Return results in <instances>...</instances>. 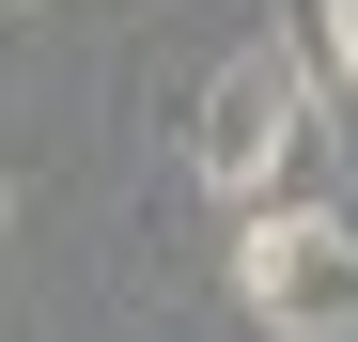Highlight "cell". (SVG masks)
Here are the masks:
<instances>
[{"mask_svg": "<svg viewBox=\"0 0 358 342\" xmlns=\"http://www.w3.org/2000/svg\"><path fill=\"white\" fill-rule=\"evenodd\" d=\"M234 296L280 342H358V234L312 202H250L234 218Z\"/></svg>", "mask_w": 358, "mask_h": 342, "instance_id": "2", "label": "cell"}, {"mask_svg": "<svg viewBox=\"0 0 358 342\" xmlns=\"http://www.w3.org/2000/svg\"><path fill=\"white\" fill-rule=\"evenodd\" d=\"M0 234H16V171H0Z\"/></svg>", "mask_w": 358, "mask_h": 342, "instance_id": "4", "label": "cell"}, {"mask_svg": "<svg viewBox=\"0 0 358 342\" xmlns=\"http://www.w3.org/2000/svg\"><path fill=\"white\" fill-rule=\"evenodd\" d=\"M296 140H312V78H296V47H234V63L203 78V109H187V171H203L234 218L280 202Z\"/></svg>", "mask_w": 358, "mask_h": 342, "instance_id": "1", "label": "cell"}, {"mask_svg": "<svg viewBox=\"0 0 358 342\" xmlns=\"http://www.w3.org/2000/svg\"><path fill=\"white\" fill-rule=\"evenodd\" d=\"M296 78H312V94H358V0H296Z\"/></svg>", "mask_w": 358, "mask_h": 342, "instance_id": "3", "label": "cell"}]
</instances>
